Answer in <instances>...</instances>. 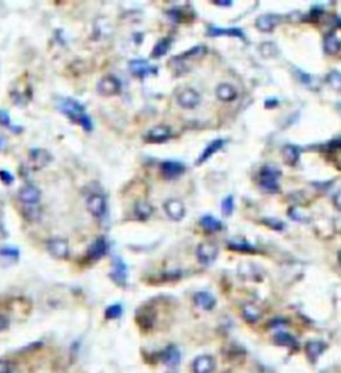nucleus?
I'll list each match as a JSON object with an SVG mask.
<instances>
[{
    "instance_id": "nucleus-42",
    "label": "nucleus",
    "mask_w": 341,
    "mask_h": 373,
    "mask_svg": "<svg viewBox=\"0 0 341 373\" xmlns=\"http://www.w3.org/2000/svg\"><path fill=\"white\" fill-rule=\"evenodd\" d=\"M215 4L225 5V7H229V5L232 4V1H223V0H219V1H215Z\"/></svg>"
},
{
    "instance_id": "nucleus-25",
    "label": "nucleus",
    "mask_w": 341,
    "mask_h": 373,
    "mask_svg": "<svg viewBox=\"0 0 341 373\" xmlns=\"http://www.w3.org/2000/svg\"><path fill=\"white\" fill-rule=\"evenodd\" d=\"M273 344L279 345V347H288V348H296L299 345V342L292 335L287 332H280L275 335L273 337Z\"/></svg>"
},
{
    "instance_id": "nucleus-14",
    "label": "nucleus",
    "mask_w": 341,
    "mask_h": 373,
    "mask_svg": "<svg viewBox=\"0 0 341 373\" xmlns=\"http://www.w3.org/2000/svg\"><path fill=\"white\" fill-rule=\"evenodd\" d=\"M304 349H305V355L306 357L309 358V361L316 363L317 358L320 357L326 349V345L323 341H319V340H312V341L306 342Z\"/></svg>"
},
{
    "instance_id": "nucleus-32",
    "label": "nucleus",
    "mask_w": 341,
    "mask_h": 373,
    "mask_svg": "<svg viewBox=\"0 0 341 373\" xmlns=\"http://www.w3.org/2000/svg\"><path fill=\"white\" fill-rule=\"evenodd\" d=\"M326 82L331 86L332 89L341 92V73L339 71H332L326 76Z\"/></svg>"
},
{
    "instance_id": "nucleus-18",
    "label": "nucleus",
    "mask_w": 341,
    "mask_h": 373,
    "mask_svg": "<svg viewBox=\"0 0 341 373\" xmlns=\"http://www.w3.org/2000/svg\"><path fill=\"white\" fill-rule=\"evenodd\" d=\"M162 361L167 364L168 367H178L181 361V355H180L179 348L175 345H169L165 348L162 353Z\"/></svg>"
},
{
    "instance_id": "nucleus-30",
    "label": "nucleus",
    "mask_w": 341,
    "mask_h": 373,
    "mask_svg": "<svg viewBox=\"0 0 341 373\" xmlns=\"http://www.w3.org/2000/svg\"><path fill=\"white\" fill-rule=\"evenodd\" d=\"M172 44V40L169 37H163L158 41V44L153 47L152 57H162L168 52L169 47Z\"/></svg>"
},
{
    "instance_id": "nucleus-43",
    "label": "nucleus",
    "mask_w": 341,
    "mask_h": 373,
    "mask_svg": "<svg viewBox=\"0 0 341 373\" xmlns=\"http://www.w3.org/2000/svg\"><path fill=\"white\" fill-rule=\"evenodd\" d=\"M3 147H4V138L0 135V149L3 148Z\"/></svg>"
},
{
    "instance_id": "nucleus-33",
    "label": "nucleus",
    "mask_w": 341,
    "mask_h": 373,
    "mask_svg": "<svg viewBox=\"0 0 341 373\" xmlns=\"http://www.w3.org/2000/svg\"><path fill=\"white\" fill-rule=\"evenodd\" d=\"M234 210V201L233 197L232 196H227L224 200H223V203H221V212H223V215L224 216H231L233 213Z\"/></svg>"
},
{
    "instance_id": "nucleus-28",
    "label": "nucleus",
    "mask_w": 341,
    "mask_h": 373,
    "mask_svg": "<svg viewBox=\"0 0 341 373\" xmlns=\"http://www.w3.org/2000/svg\"><path fill=\"white\" fill-rule=\"evenodd\" d=\"M112 277L113 280L116 283H124L126 279H127V266L123 263L122 260H116L115 264H113V271H112Z\"/></svg>"
},
{
    "instance_id": "nucleus-38",
    "label": "nucleus",
    "mask_w": 341,
    "mask_h": 373,
    "mask_svg": "<svg viewBox=\"0 0 341 373\" xmlns=\"http://www.w3.org/2000/svg\"><path fill=\"white\" fill-rule=\"evenodd\" d=\"M0 124H3V125H7V127H11L10 115L5 112V111H0Z\"/></svg>"
},
{
    "instance_id": "nucleus-15",
    "label": "nucleus",
    "mask_w": 341,
    "mask_h": 373,
    "mask_svg": "<svg viewBox=\"0 0 341 373\" xmlns=\"http://www.w3.org/2000/svg\"><path fill=\"white\" fill-rule=\"evenodd\" d=\"M195 304L204 311H212L216 305V299L209 292H197L194 296Z\"/></svg>"
},
{
    "instance_id": "nucleus-7",
    "label": "nucleus",
    "mask_w": 341,
    "mask_h": 373,
    "mask_svg": "<svg viewBox=\"0 0 341 373\" xmlns=\"http://www.w3.org/2000/svg\"><path fill=\"white\" fill-rule=\"evenodd\" d=\"M164 211L169 219L173 221H180L185 216V207L183 201L178 199H168L164 203Z\"/></svg>"
},
{
    "instance_id": "nucleus-24",
    "label": "nucleus",
    "mask_w": 341,
    "mask_h": 373,
    "mask_svg": "<svg viewBox=\"0 0 341 373\" xmlns=\"http://www.w3.org/2000/svg\"><path fill=\"white\" fill-rule=\"evenodd\" d=\"M200 225H201L207 232H219V231L223 230V223L211 215L203 216V217L200 219Z\"/></svg>"
},
{
    "instance_id": "nucleus-11",
    "label": "nucleus",
    "mask_w": 341,
    "mask_h": 373,
    "mask_svg": "<svg viewBox=\"0 0 341 373\" xmlns=\"http://www.w3.org/2000/svg\"><path fill=\"white\" fill-rule=\"evenodd\" d=\"M129 70L132 72V75L138 77H145L151 73H156L158 68L151 66L147 60H142V59H135L132 62H129Z\"/></svg>"
},
{
    "instance_id": "nucleus-17",
    "label": "nucleus",
    "mask_w": 341,
    "mask_h": 373,
    "mask_svg": "<svg viewBox=\"0 0 341 373\" xmlns=\"http://www.w3.org/2000/svg\"><path fill=\"white\" fill-rule=\"evenodd\" d=\"M225 144H227V142H225L224 139H216V140H214V142H211V143L205 147V149L203 151V154L200 155V158L197 159L196 164H203L204 161H207V160L212 158L217 151H220V149L223 148Z\"/></svg>"
},
{
    "instance_id": "nucleus-36",
    "label": "nucleus",
    "mask_w": 341,
    "mask_h": 373,
    "mask_svg": "<svg viewBox=\"0 0 341 373\" xmlns=\"http://www.w3.org/2000/svg\"><path fill=\"white\" fill-rule=\"evenodd\" d=\"M0 256L7 257V259H16L19 256V250L15 248H3V249H0Z\"/></svg>"
},
{
    "instance_id": "nucleus-4",
    "label": "nucleus",
    "mask_w": 341,
    "mask_h": 373,
    "mask_svg": "<svg viewBox=\"0 0 341 373\" xmlns=\"http://www.w3.org/2000/svg\"><path fill=\"white\" fill-rule=\"evenodd\" d=\"M122 89V83L115 76H104L100 79V82L97 83V92L102 96H113L116 93L120 92Z\"/></svg>"
},
{
    "instance_id": "nucleus-19",
    "label": "nucleus",
    "mask_w": 341,
    "mask_h": 373,
    "mask_svg": "<svg viewBox=\"0 0 341 373\" xmlns=\"http://www.w3.org/2000/svg\"><path fill=\"white\" fill-rule=\"evenodd\" d=\"M107 249V241L104 240L103 237H100V239H97V240L92 243V246L88 248L87 256H88L90 260H99V259H102L103 256L106 255Z\"/></svg>"
},
{
    "instance_id": "nucleus-40",
    "label": "nucleus",
    "mask_w": 341,
    "mask_h": 373,
    "mask_svg": "<svg viewBox=\"0 0 341 373\" xmlns=\"http://www.w3.org/2000/svg\"><path fill=\"white\" fill-rule=\"evenodd\" d=\"M0 373H11L10 365L4 360H0Z\"/></svg>"
},
{
    "instance_id": "nucleus-12",
    "label": "nucleus",
    "mask_w": 341,
    "mask_h": 373,
    "mask_svg": "<svg viewBox=\"0 0 341 373\" xmlns=\"http://www.w3.org/2000/svg\"><path fill=\"white\" fill-rule=\"evenodd\" d=\"M47 249L52 256H55L57 259H67L68 253H70L68 243L61 239H54V240L48 241Z\"/></svg>"
},
{
    "instance_id": "nucleus-10",
    "label": "nucleus",
    "mask_w": 341,
    "mask_h": 373,
    "mask_svg": "<svg viewBox=\"0 0 341 373\" xmlns=\"http://www.w3.org/2000/svg\"><path fill=\"white\" fill-rule=\"evenodd\" d=\"M160 168H162V174H163L164 179L167 180L178 179L185 172V167L183 164L179 163V161H173V160L164 161Z\"/></svg>"
},
{
    "instance_id": "nucleus-29",
    "label": "nucleus",
    "mask_w": 341,
    "mask_h": 373,
    "mask_svg": "<svg viewBox=\"0 0 341 373\" xmlns=\"http://www.w3.org/2000/svg\"><path fill=\"white\" fill-rule=\"evenodd\" d=\"M153 208L152 205L148 201H138L135 205V213L140 220H147L149 216L152 215Z\"/></svg>"
},
{
    "instance_id": "nucleus-8",
    "label": "nucleus",
    "mask_w": 341,
    "mask_h": 373,
    "mask_svg": "<svg viewBox=\"0 0 341 373\" xmlns=\"http://www.w3.org/2000/svg\"><path fill=\"white\" fill-rule=\"evenodd\" d=\"M216 368V361L209 355H201L196 357L192 363V372L194 373H214Z\"/></svg>"
},
{
    "instance_id": "nucleus-31",
    "label": "nucleus",
    "mask_w": 341,
    "mask_h": 373,
    "mask_svg": "<svg viewBox=\"0 0 341 373\" xmlns=\"http://www.w3.org/2000/svg\"><path fill=\"white\" fill-rule=\"evenodd\" d=\"M228 248L236 250V252H244V253H253L255 252V248L244 240L231 241V243H228Z\"/></svg>"
},
{
    "instance_id": "nucleus-16",
    "label": "nucleus",
    "mask_w": 341,
    "mask_h": 373,
    "mask_svg": "<svg viewBox=\"0 0 341 373\" xmlns=\"http://www.w3.org/2000/svg\"><path fill=\"white\" fill-rule=\"evenodd\" d=\"M30 161L36 169H40L51 161V155L46 149H32L30 152Z\"/></svg>"
},
{
    "instance_id": "nucleus-39",
    "label": "nucleus",
    "mask_w": 341,
    "mask_h": 373,
    "mask_svg": "<svg viewBox=\"0 0 341 373\" xmlns=\"http://www.w3.org/2000/svg\"><path fill=\"white\" fill-rule=\"evenodd\" d=\"M333 204L336 207V210L341 212V191H339L335 196H333Z\"/></svg>"
},
{
    "instance_id": "nucleus-6",
    "label": "nucleus",
    "mask_w": 341,
    "mask_h": 373,
    "mask_svg": "<svg viewBox=\"0 0 341 373\" xmlns=\"http://www.w3.org/2000/svg\"><path fill=\"white\" fill-rule=\"evenodd\" d=\"M87 210L95 217H102L107 210L106 197L103 195H91L87 200Z\"/></svg>"
},
{
    "instance_id": "nucleus-27",
    "label": "nucleus",
    "mask_w": 341,
    "mask_h": 373,
    "mask_svg": "<svg viewBox=\"0 0 341 373\" xmlns=\"http://www.w3.org/2000/svg\"><path fill=\"white\" fill-rule=\"evenodd\" d=\"M341 47V41L339 40V37H337L335 34H329V35L325 37V41H324V48H325L326 53H329V55H335L339 52Z\"/></svg>"
},
{
    "instance_id": "nucleus-9",
    "label": "nucleus",
    "mask_w": 341,
    "mask_h": 373,
    "mask_svg": "<svg viewBox=\"0 0 341 373\" xmlns=\"http://www.w3.org/2000/svg\"><path fill=\"white\" fill-rule=\"evenodd\" d=\"M171 128L168 125H156V127L151 128L145 135V140L149 143H164L171 138Z\"/></svg>"
},
{
    "instance_id": "nucleus-41",
    "label": "nucleus",
    "mask_w": 341,
    "mask_h": 373,
    "mask_svg": "<svg viewBox=\"0 0 341 373\" xmlns=\"http://www.w3.org/2000/svg\"><path fill=\"white\" fill-rule=\"evenodd\" d=\"M7 327H8V320H7L4 316L0 315V331H3V329H5Z\"/></svg>"
},
{
    "instance_id": "nucleus-20",
    "label": "nucleus",
    "mask_w": 341,
    "mask_h": 373,
    "mask_svg": "<svg viewBox=\"0 0 341 373\" xmlns=\"http://www.w3.org/2000/svg\"><path fill=\"white\" fill-rule=\"evenodd\" d=\"M216 96L219 100L224 103L233 102L234 99L237 97V91L234 89L231 84H227V83H221L216 88Z\"/></svg>"
},
{
    "instance_id": "nucleus-23",
    "label": "nucleus",
    "mask_w": 341,
    "mask_h": 373,
    "mask_svg": "<svg viewBox=\"0 0 341 373\" xmlns=\"http://www.w3.org/2000/svg\"><path fill=\"white\" fill-rule=\"evenodd\" d=\"M241 313H243V317L245 319V321L250 322V324H255L261 319V311L260 308H257L255 304H251V302H247L241 307Z\"/></svg>"
},
{
    "instance_id": "nucleus-21",
    "label": "nucleus",
    "mask_w": 341,
    "mask_h": 373,
    "mask_svg": "<svg viewBox=\"0 0 341 373\" xmlns=\"http://www.w3.org/2000/svg\"><path fill=\"white\" fill-rule=\"evenodd\" d=\"M279 21H280V18H279V16H275V15L260 16L259 19L256 20V27L259 28L260 31L270 32V31H273V28L279 24Z\"/></svg>"
},
{
    "instance_id": "nucleus-3",
    "label": "nucleus",
    "mask_w": 341,
    "mask_h": 373,
    "mask_svg": "<svg viewBox=\"0 0 341 373\" xmlns=\"http://www.w3.org/2000/svg\"><path fill=\"white\" fill-rule=\"evenodd\" d=\"M196 256H197V259H199L201 264L208 266V264H212L217 259L219 248L212 241H203L196 248Z\"/></svg>"
},
{
    "instance_id": "nucleus-35",
    "label": "nucleus",
    "mask_w": 341,
    "mask_h": 373,
    "mask_svg": "<svg viewBox=\"0 0 341 373\" xmlns=\"http://www.w3.org/2000/svg\"><path fill=\"white\" fill-rule=\"evenodd\" d=\"M263 223H264L267 227H269V228H272V230H275V231H283L285 228V224L281 221V220H277V219H263Z\"/></svg>"
},
{
    "instance_id": "nucleus-22",
    "label": "nucleus",
    "mask_w": 341,
    "mask_h": 373,
    "mask_svg": "<svg viewBox=\"0 0 341 373\" xmlns=\"http://www.w3.org/2000/svg\"><path fill=\"white\" fill-rule=\"evenodd\" d=\"M281 154H283V160H284V163L287 165H289V167H293L297 164L299 161V159H300V149L297 148L296 145H285L283 151H281Z\"/></svg>"
},
{
    "instance_id": "nucleus-26",
    "label": "nucleus",
    "mask_w": 341,
    "mask_h": 373,
    "mask_svg": "<svg viewBox=\"0 0 341 373\" xmlns=\"http://www.w3.org/2000/svg\"><path fill=\"white\" fill-rule=\"evenodd\" d=\"M208 34L211 36H221V35H228V36H234V37H240V39H245V35L243 34L241 30L239 28H216V27H211L209 28Z\"/></svg>"
},
{
    "instance_id": "nucleus-5",
    "label": "nucleus",
    "mask_w": 341,
    "mask_h": 373,
    "mask_svg": "<svg viewBox=\"0 0 341 373\" xmlns=\"http://www.w3.org/2000/svg\"><path fill=\"white\" fill-rule=\"evenodd\" d=\"M178 104L184 109H194L200 104V95L192 88H185L178 93Z\"/></svg>"
},
{
    "instance_id": "nucleus-44",
    "label": "nucleus",
    "mask_w": 341,
    "mask_h": 373,
    "mask_svg": "<svg viewBox=\"0 0 341 373\" xmlns=\"http://www.w3.org/2000/svg\"><path fill=\"white\" fill-rule=\"evenodd\" d=\"M337 260H339V264L341 266V250L337 253Z\"/></svg>"
},
{
    "instance_id": "nucleus-1",
    "label": "nucleus",
    "mask_w": 341,
    "mask_h": 373,
    "mask_svg": "<svg viewBox=\"0 0 341 373\" xmlns=\"http://www.w3.org/2000/svg\"><path fill=\"white\" fill-rule=\"evenodd\" d=\"M57 108L66 116L71 119V122L82 125L86 131H91L92 129L91 118L87 115L86 108L83 107L79 102L70 99V97H61L57 102Z\"/></svg>"
},
{
    "instance_id": "nucleus-2",
    "label": "nucleus",
    "mask_w": 341,
    "mask_h": 373,
    "mask_svg": "<svg viewBox=\"0 0 341 373\" xmlns=\"http://www.w3.org/2000/svg\"><path fill=\"white\" fill-rule=\"evenodd\" d=\"M281 172L273 165H264L260 171V185L267 192H279V179Z\"/></svg>"
},
{
    "instance_id": "nucleus-34",
    "label": "nucleus",
    "mask_w": 341,
    "mask_h": 373,
    "mask_svg": "<svg viewBox=\"0 0 341 373\" xmlns=\"http://www.w3.org/2000/svg\"><path fill=\"white\" fill-rule=\"evenodd\" d=\"M123 308L120 304H113V305H109L106 311V317L109 319V320H113V319H119L122 316Z\"/></svg>"
},
{
    "instance_id": "nucleus-37",
    "label": "nucleus",
    "mask_w": 341,
    "mask_h": 373,
    "mask_svg": "<svg viewBox=\"0 0 341 373\" xmlns=\"http://www.w3.org/2000/svg\"><path fill=\"white\" fill-rule=\"evenodd\" d=\"M0 179L7 185L14 183V176H12L10 172H7V171H0Z\"/></svg>"
},
{
    "instance_id": "nucleus-13",
    "label": "nucleus",
    "mask_w": 341,
    "mask_h": 373,
    "mask_svg": "<svg viewBox=\"0 0 341 373\" xmlns=\"http://www.w3.org/2000/svg\"><path fill=\"white\" fill-rule=\"evenodd\" d=\"M40 189L36 188L35 185H26L19 191V199L28 205L37 204L40 201Z\"/></svg>"
}]
</instances>
